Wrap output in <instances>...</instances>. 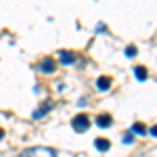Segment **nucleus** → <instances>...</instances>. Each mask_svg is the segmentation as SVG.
<instances>
[{
    "label": "nucleus",
    "instance_id": "nucleus-5",
    "mask_svg": "<svg viewBox=\"0 0 157 157\" xmlns=\"http://www.w3.org/2000/svg\"><path fill=\"white\" fill-rule=\"evenodd\" d=\"M109 86H111V78H107V75H103V78L97 80V88L98 90H109Z\"/></svg>",
    "mask_w": 157,
    "mask_h": 157
},
{
    "label": "nucleus",
    "instance_id": "nucleus-2",
    "mask_svg": "<svg viewBox=\"0 0 157 157\" xmlns=\"http://www.w3.org/2000/svg\"><path fill=\"white\" fill-rule=\"evenodd\" d=\"M71 128L75 132H86V130L90 128V120H88L86 115H75L71 120Z\"/></svg>",
    "mask_w": 157,
    "mask_h": 157
},
{
    "label": "nucleus",
    "instance_id": "nucleus-9",
    "mask_svg": "<svg viewBox=\"0 0 157 157\" xmlns=\"http://www.w3.org/2000/svg\"><path fill=\"white\" fill-rule=\"evenodd\" d=\"M132 130H134L136 134H147V128L143 126V124H134V126H132Z\"/></svg>",
    "mask_w": 157,
    "mask_h": 157
},
{
    "label": "nucleus",
    "instance_id": "nucleus-7",
    "mask_svg": "<svg viewBox=\"0 0 157 157\" xmlns=\"http://www.w3.org/2000/svg\"><path fill=\"white\" fill-rule=\"evenodd\" d=\"M97 126L98 128H109V126H111V117H109V115H98Z\"/></svg>",
    "mask_w": 157,
    "mask_h": 157
},
{
    "label": "nucleus",
    "instance_id": "nucleus-11",
    "mask_svg": "<svg viewBox=\"0 0 157 157\" xmlns=\"http://www.w3.org/2000/svg\"><path fill=\"white\" fill-rule=\"evenodd\" d=\"M2 136H4V130H2V128H0V140H2Z\"/></svg>",
    "mask_w": 157,
    "mask_h": 157
},
{
    "label": "nucleus",
    "instance_id": "nucleus-4",
    "mask_svg": "<svg viewBox=\"0 0 157 157\" xmlns=\"http://www.w3.org/2000/svg\"><path fill=\"white\" fill-rule=\"evenodd\" d=\"M40 69H42L44 73H52V71H55V61H52V59L42 61V63H40Z\"/></svg>",
    "mask_w": 157,
    "mask_h": 157
},
{
    "label": "nucleus",
    "instance_id": "nucleus-6",
    "mask_svg": "<svg viewBox=\"0 0 157 157\" xmlns=\"http://www.w3.org/2000/svg\"><path fill=\"white\" fill-rule=\"evenodd\" d=\"M94 147H97L98 151H109L111 149V143H109L107 138H97L94 140Z\"/></svg>",
    "mask_w": 157,
    "mask_h": 157
},
{
    "label": "nucleus",
    "instance_id": "nucleus-8",
    "mask_svg": "<svg viewBox=\"0 0 157 157\" xmlns=\"http://www.w3.org/2000/svg\"><path fill=\"white\" fill-rule=\"evenodd\" d=\"M134 75H136V80L145 82V80H147V69H145V67H134Z\"/></svg>",
    "mask_w": 157,
    "mask_h": 157
},
{
    "label": "nucleus",
    "instance_id": "nucleus-3",
    "mask_svg": "<svg viewBox=\"0 0 157 157\" xmlns=\"http://www.w3.org/2000/svg\"><path fill=\"white\" fill-rule=\"evenodd\" d=\"M75 61H78V57H75V55L67 52V50H63V52H61V63H65V65H71V63H75Z\"/></svg>",
    "mask_w": 157,
    "mask_h": 157
},
{
    "label": "nucleus",
    "instance_id": "nucleus-1",
    "mask_svg": "<svg viewBox=\"0 0 157 157\" xmlns=\"http://www.w3.org/2000/svg\"><path fill=\"white\" fill-rule=\"evenodd\" d=\"M19 157H57V151L50 147H32V149L21 151Z\"/></svg>",
    "mask_w": 157,
    "mask_h": 157
},
{
    "label": "nucleus",
    "instance_id": "nucleus-10",
    "mask_svg": "<svg viewBox=\"0 0 157 157\" xmlns=\"http://www.w3.org/2000/svg\"><path fill=\"white\" fill-rule=\"evenodd\" d=\"M126 57H136V46H128L126 48Z\"/></svg>",
    "mask_w": 157,
    "mask_h": 157
}]
</instances>
